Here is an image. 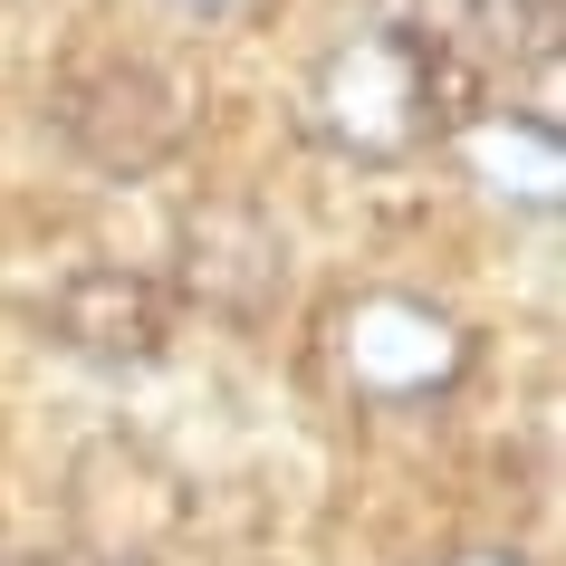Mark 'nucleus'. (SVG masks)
<instances>
[{"mask_svg":"<svg viewBox=\"0 0 566 566\" xmlns=\"http://www.w3.org/2000/svg\"><path fill=\"white\" fill-rule=\"evenodd\" d=\"M174 10H192V20H240L250 0H174Z\"/></svg>","mask_w":566,"mask_h":566,"instance_id":"nucleus-10","label":"nucleus"},{"mask_svg":"<svg viewBox=\"0 0 566 566\" xmlns=\"http://www.w3.org/2000/svg\"><path fill=\"white\" fill-rule=\"evenodd\" d=\"M289 298V231L250 192H202L174 211V307H202L211 327H269Z\"/></svg>","mask_w":566,"mask_h":566,"instance_id":"nucleus-5","label":"nucleus"},{"mask_svg":"<svg viewBox=\"0 0 566 566\" xmlns=\"http://www.w3.org/2000/svg\"><path fill=\"white\" fill-rule=\"evenodd\" d=\"M375 20L451 59V39H461V30H480V20H490V0H375Z\"/></svg>","mask_w":566,"mask_h":566,"instance_id":"nucleus-8","label":"nucleus"},{"mask_svg":"<svg viewBox=\"0 0 566 566\" xmlns=\"http://www.w3.org/2000/svg\"><path fill=\"white\" fill-rule=\"evenodd\" d=\"M442 154H451V174L500 211H537L547 221L566 202V135L547 106H451Z\"/></svg>","mask_w":566,"mask_h":566,"instance_id":"nucleus-7","label":"nucleus"},{"mask_svg":"<svg viewBox=\"0 0 566 566\" xmlns=\"http://www.w3.org/2000/svg\"><path fill=\"white\" fill-rule=\"evenodd\" d=\"M174 289L145 279V269L125 260H87L59 279V298H49V336H59L77 365H106V375H145V365L174 356Z\"/></svg>","mask_w":566,"mask_h":566,"instance_id":"nucleus-6","label":"nucleus"},{"mask_svg":"<svg viewBox=\"0 0 566 566\" xmlns=\"http://www.w3.org/2000/svg\"><path fill=\"white\" fill-rule=\"evenodd\" d=\"M49 116H59V145L77 154L87 174H106V182H154L164 164H182L202 106H192V87H182L174 67L106 59V67H87V77H67Z\"/></svg>","mask_w":566,"mask_h":566,"instance_id":"nucleus-4","label":"nucleus"},{"mask_svg":"<svg viewBox=\"0 0 566 566\" xmlns=\"http://www.w3.org/2000/svg\"><path fill=\"white\" fill-rule=\"evenodd\" d=\"M442 566H537V557H528V547H451Z\"/></svg>","mask_w":566,"mask_h":566,"instance_id":"nucleus-9","label":"nucleus"},{"mask_svg":"<svg viewBox=\"0 0 566 566\" xmlns=\"http://www.w3.org/2000/svg\"><path fill=\"white\" fill-rule=\"evenodd\" d=\"M317 356H327V375H336L346 403L413 413V403L461 394V375L480 365V336L461 327L442 298H422V289H356V298L327 307Z\"/></svg>","mask_w":566,"mask_h":566,"instance_id":"nucleus-2","label":"nucleus"},{"mask_svg":"<svg viewBox=\"0 0 566 566\" xmlns=\"http://www.w3.org/2000/svg\"><path fill=\"white\" fill-rule=\"evenodd\" d=\"M67 547L87 566H164L192 528V480L135 432H96L67 461Z\"/></svg>","mask_w":566,"mask_h":566,"instance_id":"nucleus-3","label":"nucleus"},{"mask_svg":"<svg viewBox=\"0 0 566 566\" xmlns=\"http://www.w3.org/2000/svg\"><path fill=\"white\" fill-rule=\"evenodd\" d=\"M0 566H49V557H0Z\"/></svg>","mask_w":566,"mask_h":566,"instance_id":"nucleus-11","label":"nucleus"},{"mask_svg":"<svg viewBox=\"0 0 566 566\" xmlns=\"http://www.w3.org/2000/svg\"><path fill=\"white\" fill-rule=\"evenodd\" d=\"M298 125H307V145H327L336 164H375V174L413 164V154L442 145V125H451V59L403 39V30H385V20H365V30L317 49V67L298 87Z\"/></svg>","mask_w":566,"mask_h":566,"instance_id":"nucleus-1","label":"nucleus"}]
</instances>
